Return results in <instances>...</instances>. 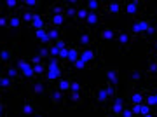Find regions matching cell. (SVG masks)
Here are the masks:
<instances>
[{
    "mask_svg": "<svg viewBox=\"0 0 157 117\" xmlns=\"http://www.w3.org/2000/svg\"><path fill=\"white\" fill-rule=\"evenodd\" d=\"M115 39H117V42H119V44L128 45L129 42H131V35H129V33H126V32H119Z\"/></svg>",
    "mask_w": 157,
    "mask_h": 117,
    "instance_id": "484cf974",
    "label": "cell"
},
{
    "mask_svg": "<svg viewBox=\"0 0 157 117\" xmlns=\"http://www.w3.org/2000/svg\"><path fill=\"white\" fill-rule=\"evenodd\" d=\"M6 112H7L6 101H0V117H6Z\"/></svg>",
    "mask_w": 157,
    "mask_h": 117,
    "instance_id": "bcb514c9",
    "label": "cell"
},
{
    "mask_svg": "<svg viewBox=\"0 0 157 117\" xmlns=\"http://www.w3.org/2000/svg\"><path fill=\"white\" fill-rule=\"evenodd\" d=\"M94 100L100 103V105H110V101L113 100L112 96L108 95V91H107V88L105 86H100V88H96L94 91Z\"/></svg>",
    "mask_w": 157,
    "mask_h": 117,
    "instance_id": "7a4b0ae2",
    "label": "cell"
},
{
    "mask_svg": "<svg viewBox=\"0 0 157 117\" xmlns=\"http://www.w3.org/2000/svg\"><path fill=\"white\" fill-rule=\"evenodd\" d=\"M78 58H80V60H82L87 67H91V65L96 61V49H93V47L80 49V56H78Z\"/></svg>",
    "mask_w": 157,
    "mask_h": 117,
    "instance_id": "8992f818",
    "label": "cell"
},
{
    "mask_svg": "<svg viewBox=\"0 0 157 117\" xmlns=\"http://www.w3.org/2000/svg\"><path fill=\"white\" fill-rule=\"evenodd\" d=\"M100 12H89V16L86 18V25H87V26H91V28H94V26H98V25H100Z\"/></svg>",
    "mask_w": 157,
    "mask_h": 117,
    "instance_id": "9a60e30c",
    "label": "cell"
},
{
    "mask_svg": "<svg viewBox=\"0 0 157 117\" xmlns=\"http://www.w3.org/2000/svg\"><path fill=\"white\" fill-rule=\"evenodd\" d=\"M6 77H9L12 80V82H19L21 80V73H19V70H17L16 67H7V75Z\"/></svg>",
    "mask_w": 157,
    "mask_h": 117,
    "instance_id": "e0dca14e",
    "label": "cell"
},
{
    "mask_svg": "<svg viewBox=\"0 0 157 117\" xmlns=\"http://www.w3.org/2000/svg\"><path fill=\"white\" fill-rule=\"evenodd\" d=\"M89 16V11L86 9L84 6H80V7H77V14H75V19H77L78 23H82V21H86V18Z\"/></svg>",
    "mask_w": 157,
    "mask_h": 117,
    "instance_id": "7402d4cb",
    "label": "cell"
},
{
    "mask_svg": "<svg viewBox=\"0 0 157 117\" xmlns=\"http://www.w3.org/2000/svg\"><path fill=\"white\" fill-rule=\"evenodd\" d=\"M12 86H14V82H12L9 77H6V75H2V77H0V89L9 91V89H12Z\"/></svg>",
    "mask_w": 157,
    "mask_h": 117,
    "instance_id": "d4e9b609",
    "label": "cell"
},
{
    "mask_svg": "<svg viewBox=\"0 0 157 117\" xmlns=\"http://www.w3.org/2000/svg\"><path fill=\"white\" fill-rule=\"evenodd\" d=\"M52 45H54L56 49H59V51H61V49H65V47H68V45H67V42H65L63 39H58L56 42H52Z\"/></svg>",
    "mask_w": 157,
    "mask_h": 117,
    "instance_id": "60d3db41",
    "label": "cell"
},
{
    "mask_svg": "<svg viewBox=\"0 0 157 117\" xmlns=\"http://www.w3.org/2000/svg\"><path fill=\"white\" fill-rule=\"evenodd\" d=\"M143 4L138 2V0H128L126 4H124V12L128 14V16H138L143 9Z\"/></svg>",
    "mask_w": 157,
    "mask_h": 117,
    "instance_id": "277c9868",
    "label": "cell"
},
{
    "mask_svg": "<svg viewBox=\"0 0 157 117\" xmlns=\"http://www.w3.org/2000/svg\"><path fill=\"white\" fill-rule=\"evenodd\" d=\"M30 26L35 28V32H37V30H42V28H45V21H44V18L39 16V14H35L33 19H32V23H30Z\"/></svg>",
    "mask_w": 157,
    "mask_h": 117,
    "instance_id": "d6986e66",
    "label": "cell"
},
{
    "mask_svg": "<svg viewBox=\"0 0 157 117\" xmlns=\"http://www.w3.org/2000/svg\"><path fill=\"white\" fill-rule=\"evenodd\" d=\"M63 21H65V16H63V14H54V16H51V25L54 28H59L63 25Z\"/></svg>",
    "mask_w": 157,
    "mask_h": 117,
    "instance_id": "f1b7e54d",
    "label": "cell"
},
{
    "mask_svg": "<svg viewBox=\"0 0 157 117\" xmlns=\"http://www.w3.org/2000/svg\"><path fill=\"white\" fill-rule=\"evenodd\" d=\"M155 72H157V63L154 60H150V63H148V73H155Z\"/></svg>",
    "mask_w": 157,
    "mask_h": 117,
    "instance_id": "ee69618b",
    "label": "cell"
},
{
    "mask_svg": "<svg viewBox=\"0 0 157 117\" xmlns=\"http://www.w3.org/2000/svg\"><path fill=\"white\" fill-rule=\"evenodd\" d=\"M103 7H105V12L107 14H112V16H117L122 11V4H119V2H108Z\"/></svg>",
    "mask_w": 157,
    "mask_h": 117,
    "instance_id": "8fae6325",
    "label": "cell"
},
{
    "mask_svg": "<svg viewBox=\"0 0 157 117\" xmlns=\"http://www.w3.org/2000/svg\"><path fill=\"white\" fill-rule=\"evenodd\" d=\"M141 117H155L154 114H148V115H141Z\"/></svg>",
    "mask_w": 157,
    "mask_h": 117,
    "instance_id": "816d5d0a",
    "label": "cell"
},
{
    "mask_svg": "<svg viewBox=\"0 0 157 117\" xmlns=\"http://www.w3.org/2000/svg\"><path fill=\"white\" fill-rule=\"evenodd\" d=\"M33 67V72H35V75L39 77V75H42V73L45 72V65H44V61L42 63H39V65H32Z\"/></svg>",
    "mask_w": 157,
    "mask_h": 117,
    "instance_id": "d590c367",
    "label": "cell"
},
{
    "mask_svg": "<svg viewBox=\"0 0 157 117\" xmlns=\"http://www.w3.org/2000/svg\"><path fill=\"white\" fill-rule=\"evenodd\" d=\"M58 86V91H61V93H70V80L68 79H59L56 82Z\"/></svg>",
    "mask_w": 157,
    "mask_h": 117,
    "instance_id": "603a6c76",
    "label": "cell"
},
{
    "mask_svg": "<svg viewBox=\"0 0 157 117\" xmlns=\"http://www.w3.org/2000/svg\"><path fill=\"white\" fill-rule=\"evenodd\" d=\"M39 58H40V60H45V58H49V47H44V45H40V47H39Z\"/></svg>",
    "mask_w": 157,
    "mask_h": 117,
    "instance_id": "74e56055",
    "label": "cell"
},
{
    "mask_svg": "<svg viewBox=\"0 0 157 117\" xmlns=\"http://www.w3.org/2000/svg\"><path fill=\"white\" fill-rule=\"evenodd\" d=\"M59 79H63V68L61 67H58L56 70L47 72V80H49V82H58Z\"/></svg>",
    "mask_w": 157,
    "mask_h": 117,
    "instance_id": "2e32d148",
    "label": "cell"
},
{
    "mask_svg": "<svg viewBox=\"0 0 157 117\" xmlns=\"http://www.w3.org/2000/svg\"><path fill=\"white\" fill-rule=\"evenodd\" d=\"M0 26H2V28L9 26V23H7V18L6 16H0Z\"/></svg>",
    "mask_w": 157,
    "mask_h": 117,
    "instance_id": "7dc6e473",
    "label": "cell"
},
{
    "mask_svg": "<svg viewBox=\"0 0 157 117\" xmlns=\"http://www.w3.org/2000/svg\"><path fill=\"white\" fill-rule=\"evenodd\" d=\"M150 49H154V54H157V40L154 42V44L150 45Z\"/></svg>",
    "mask_w": 157,
    "mask_h": 117,
    "instance_id": "c3c4849f",
    "label": "cell"
},
{
    "mask_svg": "<svg viewBox=\"0 0 157 117\" xmlns=\"http://www.w3.org/2000/svg\"><path fill=\"white\" fill-rule=\"evenodd\" d=\"M140 108H141V115H148V114H152V108L147 105V103H141Z\"/></svg>",
    "mask_w": 157,
    "mask_h": 117,
    "instance_id": "7bdbcfd3",
    "label": "cell"
},
{
    "mask_svg": "<svg viewBox=\"0 0 157 117\" xmlns=\"http://www.w3.org/2000/svg\"><path fill=\"white\" fill-rule=\"evenodd\" d=\"M9 117H14V115H9Z\"/></svg>",
    "mask_w": 157,
    "mask_h": 117,
    "instance_id": "9f6ffc18",
    "label": "cell"
},
{
    "mask_svg": "<svg viewBox=\"0 0 157 117\" xmlns=\"http://www.w3.org/2000/svg\"><path fill=\"white\" fill-rule=\"evenodd\" d=\"M129 108H131V112H133V115H135V117H141L140 105H129Z\"/></svg>",
    "mask_w": 157,
    "mask_h": 117,
    "instance_id": "b9f144b4",
    "label": "cell"
},
{
    "mask_svg": "<svg viewBox=\"0 0 157 117\" xmlns=\"http://www.w3.org/2000/svg\"><path fill=\"white\" fill-rule=\"evenodd\" d=\"M21 112H23V115H26V117H33L35 114H37V108H35L33 101L26 98V100L23 101V108H21Z\"/></svg>",
    "mask_w": 157,
    "mask_h": 117,
    "instance_id": "30bf717a",
    "label": "cell"
},
{
    "mask_svg": "<svg viewBox=\"0 0 157 117\" xmlns=\"http://www.w3.org/2000/svg\"><path fill=\"white\" fill-rule=\"evenodd\" d=\"M77 44H78V45H82V49H86V47H89V45L93 44V35H91L89 32H82V33L78 35Z\"/></svg>",
    "mask_w": 157,
    "mask_h": 117,
    "instance_id": "7c38bea8",
    "label": "cell"
},
{
    "mask_svg": "<svg viewBox=\"0 0 157 117\" xmlns=\"http://www.w3.org/2000/svg\"><path fill=\"white\" fill-rule=\"evenodd\" d=\"M155 35H157V26L155 25H150V26L147 28V32L143 33V37H145V39H154Z\"/></svg>",
    "mask_w": 157,
    "mask_h": 117,
    "instance_id": "d6a6232c",
    "label": "cell"
},
{
    "mask_svg": "<svg viewBox=\"0 0 157 117\" xmlns=\"http://www.w3.org/2000/svg\"><path fill=\"white\" fill-rule=\"evenodd\" d=\"M145 93L147 89H133V93L126 100H129L131 105H141V103H145Z\"/></svg>",
    "mask_w": 157,
    "mask_h": 117,
    "instance_id": "52a82bcc",
    "label": "cell"
},
{
    "mask_svg": "<svg viewBox=\"0 0 157 117\" xmlns=\"http://www.w3.org/2000/svg\"><path fill=\"white\" fill-rule=\"evenodd\" d=\"M82 6H84L89 12H98L101 7H103V4H101L100 0H86Z\"/></svg>",
    "mask_w": 157,
    "mask_h": 117,
    "instance_id": "5bb4252c",
    "label": "cell"
},
{
    "mask_svg": "<svg viewBox=\"0 0 157 117\" xmlns=\"http://www.w3.org/2000/svg\"><path fill=\"white\" fill-rule=\"evenodd\" d=\"M68 100H70V103H73V105H78V103H82V93H68Z\"/></svg>",
    "mask_w": 157,
    "mask_h": 117,
    "instance_id": "1f68e13d",
    "label": "cell"
},
{
    "mask_svg": "<svg viewBox=\"0 0 157 117\" xmlns=\"http://www.w3.org/2000/svg\"><path fill=\"white\" fill-rule=\"evenodd\" d=\"M72 67L75 68V70H84V68H89L84 61H82V60H80V58H78V60H77L75 63H72Z\"/></svg>",
    "mask_w": 157,
    "mask_h": 117,
    "instance_id": "f35d334b",
    "label": "cell"
},
{
    "mask_svg": "<svg viewBox=\"0 0 157 117\" xmlns=\"http://www.w3.org/2000/svg\"><path fill=\"white\" fill-rule=\"evenodd\" d=\"M33 117H47V115H45V114H35Z\"/></svg>",
    "mask_w": 157,
    "mask_h": 117,
    "instance_id": "681fc988",
    "label": "cell"
},
{
    "mask_svg": "<svg viewBox=\"0 0 157 117\" xmlns=\"http://www.w3.org/2000/svg\"><path fill=\"white\" fill-rule=\"evenodd\" d=\"M70 93H84V86L78 80H70Z\"/></svg>",
    "mask_w": 157,
    "mask_h": 117,
    "instance_id": "f546056e",
    "label": "cell"
},
{
    "mask_svg": "<svg viewBox=\"0 0 157 117\" xmlns=\"http://www.w3.org/2000/svg\"><path fill=\"white\" fill-rule=\"evenodd\" d=\"M150 25H152L150 18H138V19H135V21H133V35H135V37L143 35Z\"/></svg>",
    "mask_w": 157,
    "mask_h": 117,
    "instance_id": "6da1fadb",
    "label": "cell"
},
{
    "mask_svg": "<svg viewBox=\"0 0 157 117\" xmlns=\"http://www.w3.org/2000/svg\"><path fill=\"white\" fill-rule=\"evenodd\" d=\"M42 4H40L39 0H25L23 2V7H26V9H33V7H40Z\"/></svg>",
    "mask_w": 157,
    "mask_h": 117,
    "instance_id": "e575fe53",
    "label": "cell"
},
{
    "mask_svg": "<svg viewBox=\"0 0 157 117\" xmlns=\"http://www.w3.org/2000/svg\"><path fill=\"white\" fill-rule=\"evenodd\" d=\"M4 6H6L9 11H12V9L19 7V2H17V0H7V2H4Z\"/></svg>",
    "mask_w": 157,
    "mask_h": 117,
    "instance_id": "ab89813d",
    "label": "cell"
},
{
    "mask_svg": "<svg viewBox=\"0 0 157 117\" xmlns=\"http://www.w3.org/2000/svg\"><path fill=\"white\" fill-rule=\"evenodd\" d=\"M154 93V98H155V105H157V91H152Z\"/></svg>",
    "mask_w": 157,
    "mask_h": 117,
    "instance_id": "f907efd6",
    "label": "cell"
},
{
    "mask_svg": "<svg viewBox=\"0 0 157 117\" xmlns=\"http://www.w3.org/2000/svg\"><path fill=\"white\" fill-rule=\"evenodd\" d=\"M0 77H2V65H0Z\"/></svg>",
    "mask_w": 157,
    "mask_h": 117,
    "instance_id": "db71d44e",
    "label": "cell"
},
{
    "mask_svg": "<svg viewBox=\"0 0 157 117\" xmlns=\"http://www.w3.org/2000/svg\"><path fill=\"white\" fill-rule=\"evenodd\" d=\"M12 56H14V51H12L11 45H4V47H0V65H6L12 60Z\"/></svg>",
    "mask_w": 157,
    "mask_h": 117,
    "instance_id": "ba28073f",
    "label": "cell"
},
{
    "mask_svg": "<svg viewBox=\"0 0 157 117\" xmlns=\"http://www.w3.org/2000/svg\"><path fill=\"white\" fill-rule=\"evenodd\" d=\"M47 35H49V40L51 42H56L58 39H61V33H59V30L58 28H47Z\"/></svg>",
    "mask_w": 157,
    "mask_h": 117,
    "instance_id": "4316f807",
    "label": "cell"
},
{
    "mask_svg": "<svg viewBox=\"0 0 157 117\" xmlns=\"http://www.w3.org/2000/svg\"><path fill=\"white\" fill-rule=\"evenodd\" d=\"M110 112H112L113 117H119L121 115V112L126 108V98H122V96H113V100L110 101Z\"/></svg>",
    "mask_w": 157,
    "mask_h": 117,
    "instance_id": "3957f363",
    "label": "cell"
},
{
    "mask_svg": "<svg viewBox=\"0 0 157 117\" xmlns=\"http://www.w3.org/2000/svg\"><path fill=\"white\" fill-rule=\"evenodd\" d=\"M107 79H108V82L110 84H115L119 82V72H117V68H108L107 70Z\"/></svg>",
    "mask_w": 157,
    "mask_h": 117,
    "instance_id": "44dd1931",
    "label": "cell"
},
{
    "mask_svg": "<svg viewBox=\"0 0 157 117\" xmlns=\"http://www.w3.org/2000/svg\"><path fill=\"white\" fill-rule=\"evenodd\" d=\"M7 23H9V26H11V28H19V26H21V16H17V14H11V16L7 18Z\"/></svg>",
    "mask_w": 157,
    "mask_h": 117,
    "instance_id": "cb8c5ba5",
    "label": "cell"
},
{
    "mask_svg": "<svg viewBox=\"0 0 157 117\" xmlns=\"http://www.w3.org/2000/svg\"><path fill=\"white\" fill-rule=\"evenodd\" d=\"M108 117H113V115H108Z\"/></svg>",
    "mask_w": 157,
    "mask_h": 117,
    "instance_id": "11a10c76",
    "label": "cell"
},
{
    "mask_svg": "<svg viewBox=\"0 0 157 117\" xmlns=\"http://www.w3.org/2000/svg\"><path fill=\"white\" fill-rule=\"evenodd\" d=\"M78 56H80V47H75V45L68 47V58H67V61L75 63L78 60Z\"/></svg>",
    "mask_w": 157,
    "mask_h": 117,
    "instance_id": "ac0fdd59",
    "label": "cell"
},
{
    "mask_svg": "<svg viewBox=\"0 0 157 117\" xmlns=\"http://www.w3.org/2000/svg\"><path fill=\"white\" fill-rule=\"evenodd\" d=\"M0 7H2V4H0Z\"/></svg>",
    "mask_w": 157,
    "mask_h": 117,
    "instance_id": "6f0895ef",
    "label": "cell"
},
{
    "mask_svg": "<svg viewBox=\"0 0 157 117\" xmlns=\"http://www.w3.org/2000/svg\"><path fill=\"white\" fill-rule=\"evenodd\" d=\"M68 58V47H65V49L59 51V54H58V60H67Z\"/></svg>",
    "mask_w": 157,
    "mask_h": 117,
    "instance_id": "f6af8a7d",
    "label": "cell"
},
{
    "mask_svg": "<svg viewBox=\"0 0 157 117\" xmlns=\"http://www.w3.org/2000/svg\"><path fill=\"white\" fill-rule=\"evenodd\" d=\"M154 61H155V63H157V54H154Z\"/></svg>",
    "mask_w": 157,
    "mask_h": 117,
    "instance_id": "f5cc1de1",
    "label": "cell"
},
{
    "mask_svg": "<svg viewBox=\"0 0 157 117\" xmlns=\"http://www.w3.org/2000/svg\"><path fill=\"white\" fill-rule=\"evenodd\" d=\"M30 95L32 96H44L45 93H47V84L45 82H42V80H32L30 82Z\"/></svg>",
    "mask_w": 157,
    "mask_h": 117,
    "instance_id": "5b68a950",
    "label": "cell"
},
{
    "mask_svg": "<svg viewBox=\"0 0 157 117\" xmlns=\"http://www.w3.org/2000/svg\"><path fill=\"white\" fill-rule=\"evenodd\" d=\"M73 4L75 2H72V6H68V9L65 11V18H73L77 14V7H73Z\"/></svg>",
    "mask_w": 157,
    "mask_h": 117,
    "instance_id": "8d00e7d4",
    "label": "cell"
},
{
    "mask_svg": "<svg viewBox=\"0 0 157 117\" xmlns=\"http://www.w3.org/2000/svg\"><path fill=\"white\" fill-rule=\"evenodd\" d=\"M65 93H61V91L58 89H52L51 91V101H52V105L58 107V108H63V105H65Z\"/></svg>",
    "mask_w": 157,
    "mask_h": 117,
    "instance_id": "9c48e42d",
    "label": "cell"
},
{
    "mask_svg": "<svg viewBox=\"0 0 157 117\" xmlns=\"http://www.w3.org/2000/svg\"><path fill=\"white\" fill-rule=\"evenodd\" d=\"M143 77H145V73L141 72V70H131L129 72V79L133 82H140V80H143Z\"/></svg>",
    "mask_w": 157,
    "mask_h": 117,
    "instance_id": "83f0119b",
    "label": "cell"
},
{
    "mask_svg": "<svg viewBox=\"0 0 157 117\" xmlns=\"http://www.w3.org/2000/svg\"><path fill=\"white\" fill-rule=\"evenodd\" d=\"M35 37L39 40L40 44H49V35H47V28H42V30H37L35 32Z\"/></svg>",
    "mask_w": 157,
    "mask_h": 117,
    "instance_id": "ffe728a7",
    "label": "cell"
},
{
    "mask_svg": "<svg viewBox=\"0 0 157 117\" xmlns=\"http://www.w3.org/2000/svg\"><path fill=\"white\" fill-rule=\"evenodd\" d=\"M98 37L101 40H113L117 37V32H113L112 28H101L100 32H98Z\"/></svg>",
    "mask_w": 157,
    "mask_h": 117,
    "instance_id": "4fadbf2b",
    "label": "cell"
},
{
    "mask_svg": "<svg viewBox=\"0 0 157 117\" xmlns=\"http://www.w3.org/2000/svg\"><path fill=\"white\" fill-rule=\"evenodd\" d=\"M33 12L32 11H28V9H23V14H21V21H25V23H32V19H33Z\"/></svg>",
    "mask_w": 157,
    "mask_h": 117,
    "instance_id": "836d02e7",
    "label": "cell"
},
{
    "mask_svg": "<svg viewBox=\"0 0 157 117\" xmlns=\"http://www.w3.org/2000/svg\"><path fill=\"white\" fill-rule=\"evenodd\" d=\"M49 11H51V16H54V14H63L65 16V7L61 4H52L49 7Z\"/></svg>",
    "mask_w": 157,
    "mask_h": 117,
    "instance_id": "4dcf8cb0",
    "label": "cell"
}]
</instances>
